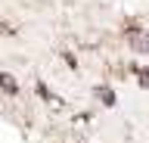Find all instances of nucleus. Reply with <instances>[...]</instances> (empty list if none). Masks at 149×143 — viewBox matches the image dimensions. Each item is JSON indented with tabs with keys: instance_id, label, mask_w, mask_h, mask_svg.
Here are the masks:
<instances>
[{
	"instance_id": "f03ea898",
	"label": "nucleus",
	"mask_w": 149,
	"mask_h": 143,
	"mask_svg": "<svg viewBox=\"0 0 149 143\" xmlns=\"http://www.w3.org/2000/svg\"><path fill=\"white\" fill-rule=\"evenodd\" d=\"M0 87H3V90H6V93H19V87H16V81H13V78H9V75H0Z\"/></svg>"
},
{
	"instance_id": "f257e3e1",
	"label": "nucleus",
	"mask_w": 149,
	"mask_h": 143,
	"mask_svg": "<svg viewBox=\"0 0 149 143\" xmlns=\"http://www.w3.org/2000/svg\"><path fill=\"white\" fill-rule=\"evenodd\" d=\"M127 40H130V47H134V50H140V53H149V34H143V31H130Z\"/></svg>"
},
{
	"instance_id": "20e7f679",
	"label": "nucleus",
	"mask_w": 149,
	"mask_h": 143,
	"mask_svg": "<svg viewBox=\"0 0 149 143\" xmlns=\"http://www.w3.org/2000/svg\"><path fill=\"white\" fill-rule=\"evenodd\" d=\"M0 31H3V34H13L16 28H13V25H6V22H0Z\"/></svg>"
},
{
	"instance_id": "7ed1b4c3",
	"label": "nucleus",
	"mask_w": 149,
	"mask_h": 143,
	"mask_svg": "<svg viewBox=\"0 0 149 143\" xmlns=\"http://www.w3.org/2000/svg\"><path fill=\"white\" fill-rule=\"evenodd\" d=\"M137 75H140V81H143V87H149V72L146 68H137Z\"/></svg>"
}]
</instances>
